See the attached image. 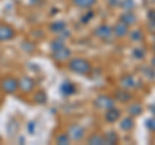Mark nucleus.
Wrapping results in <instances>:
<instances>
[{"mask_svg":"<svg viewBox=\"0 0 155 145\" xmlns=\"http://www.w3.org/2000/svg\"><path fill=\"white\" fill-rule=\"evenodd\" d=\"M94 16V13H93V11H92V9H88V13L87 14H84L83 17H81V22L83 23H88L89 21H91V18Z\"/></svg>","mask_w":155,"mask_h":145,"instance_id":"c85d7f7f","label":"nucleus"},{"mask_svg":"<svg viewBox=\"0 0 155 145\" xmlns=\"http://www.w3.org/2000/svg\"><path fill=\"white\" fill-rule=\"evenodd\" d=\"M120 114H122V112H120L119 109H116L115 106H113V108H110V109L106 110V113H105V120L107 123H115L116 120H119Z\"/></svg>","mask_w":155,"mask_h":145,"instance_id":"1a4fd4ad","label":"nucleus"},{"mask_svg":"<svg viewBox=\"0 0 155 145\" xmlns=\"http://www.w3.org/2000/svg\"><path fill=\"white\" fill-rule=\"evenodd\" d=\"M60 91L64 96H72L76 93V86L70 80H65L64 83L61 84Z\"/></svg>","mask_w":155,"mask_h":145,"instance_id":"9d476101","label":"nucleus"},{"mask_svg":"<svg viewBox=\"0 0 155 145\" xmlns=\"http://www.w3.org/2000/svg\"><path fill=\"white\" fill-rule=\"evenodd\" d=\"M69 69L71 71L76 72V74L87 75L91 72L92 66L85 59H79V57H78V59H72L69 61Z\"/></svg>","mask_w":155,"mask_h":145,"instance_id":"f257e3e1","label":"nucleus"},{"mask_svg":"<svg viewBox=\"0 0 155 145\" xmlns=\"http://www.w3.org/2000/svg\"><path fill=\"white\" fill-rule=\"evenodd\" d=\"M147 18H149V22L153 26H155V9H151V11L147 12Z\"/></svg>","mask_w":155,"mask_h":145,"instance_id":"c756f323","label":"nucleus"},{"mask_svg":"<svg viewBox=\"0 0 155 145\" xmlns=\"http://www.w3.org/2000/svg\"><path fill=\"white\" fill-rule=\"evenodd\" d=\"M119 5L123 9H125V11H130V9L134 7V2L133 0H122V2L119 3Z\"/></svg>","mask_w":155,"mask_h":145,"instance_id":"393cba45","label":"nucleus"},{"mask_svg":"<svg viewBox=\"0 0 155 145\" xmlns=\"http://www.w3.org/2000/svg\"><path fill=\"white\" fill-rule=\"evenodd\" d=\"M128 113H129V115L130 117H137V115H141L142 114V106L140 105V104H130L129 106H128Z\"/></svg>","mask_w":155,"mask_h":145,"instance_id":"6ab92c4d","label":"nucleus"},{"mask_svg":"<svg viewBox=\"0 0 155 145\" xmlns=\"http://www.w3.org/2000/svg\"><path fill=\"white\" fill-rule=\"evenodd\" d=\"M129 38L132 42H141L143 39V34L141 30H132L129 32Z\"/></svg>","mask_w":155,"mask_h":145,"instance_id":"4be33fe9","label":"nucleus"},{"mask_svg":"<svg viewBox=\"0 0 155 145\" xmlns=\"http://www.w3.org/2000/svg\"><path fill=\"white\" fill-rule=\"evenodd\" d=\"M51 31L52 32H57V34H61V35H70V32L67 31V26L64 21H56L51 25Z\"/></svg>","mask_w":155,"mask_h":145,"instance_id":"9b49d317","label":"nucleus"},{"mask_svg":"<svg viewBox=\"0 0 155 145\" xmlns=\"http://www.w3.org/2000/svg\"><path fill=\"white\" fill-rule=\"evenodd\" d=\"M146 127L150 130V131L155 132V115H154L153 118L146 119Z\"/></svg>","mask_w":155,"mask_h":145,"instance_id":"cd10ccee","label":"nucleus"},{"mask_svg":"<svg viewBox=\"0 0 155 145\" xmlns=\"http://www.w3.org/2000/svg\"><path fill=\"white\" fill-rule=\"evenodd\" d=\"M35 122H30L28 123V126H27V130H28V132H30L31 135H34V127H35Z\"/></svg>","mask_w":155,"mask_h":145,"instance_id":"7c9ffc66","label":"nucleus"},{"mask_svg":"<svg viewBox=\"0 0 155 145\" xmlns=\"http://www.w3.org/2000/svg\"><path fill=\"white\" fill-rule=\"evenodd\" d=\"M153 49H154V52H155V44H154V48H153Z\"/></svg>","mask_w":155,"mask_h":145,"instance_id":"72a5a7b5","label":"nucleus"},{"mask_svg":"<svg viewBox=\"0 0 155 145\" xmlns=\"http://www.w3.org/2000/svg\"><path fill=\"white\" fill-rule=\"evenodd\" d=\"M52 56H53V60H56L57 62H66L67 60H70L71 51H70V48H67L65 46L64 48H61V49L54 51Z\"/></svg>","mask_w":155,"mask_h":145,"instance_id":"0eeeda50","label":"nucleus"},{"mask_svg":"<svg viewBox=\"0 0 155 145\" xmlns=\"http://www.w3.org/2000/svg\"><path fill=\"white\" fill-rule=\"evenodd\" d=\"M132 55H133V57H136V59L142 60L145 57V55H146V52H145L143 48H134L133 52H132Z\"/></svg>","mask_w":155,"mask_h":145,"instance_id":"a878e982","label":"nucleus"},{"mask_svg":"<svg viewBox=\"0 0 155 145\" xmlns=\"http://www.w3.org/2000/svg\"><path fill=\"white\" fill-rule=\"evenodd\" d=\"M128 29H129L128 25H125L124 22L119 21V22L113 27V32L115 34V36H118V38H124L125 35H128V32H129Z\"/></svg>","mask_w":155,"mask_h":145,"instance_id":"f8f14e48","label":"nucleus"},{"mask_svg":"<svg viewBox=\"0 0 155 145\" xmlns=\"http://www.w3.org/2000/svg\"><path fill=\"white\" fill-rule=\"evenodd\" d=\"M142 74H145L149 79H155V71L153 69H150L149 66L142 67Z\"/></svg>","mask_w":155,"mask_h":145,"instance_id":"bb28decb","label":"nucleus"},{"mask_svg":"<svg viewBox=\"0 0 155 145\" xmlns=\"http://www.w3.org/2000/svg\"><path fill=\"white\" fill-rule=\"evenodd\" d=\"M14 36H16V31H14V29L12 26L4 25V23L0 25V42L12 40Z\"/></svg>","mask_w":155,"mask_h":145,"instance_id":"423d86ee","label":"nucleus"},{"mask_svg":"<svg viewBox=\"0 0 155 145\" xmlns=\"http://www.w3.org/2000/svg\"><path fill=\"white\" fill-rule=\"evenodd\" d=\"M119 141V136L115 131H109L104 135V145L109 144V145H114Z\"/></svg>","mask_w":155,"mask_h":145,"instance_id":"dca6fc26","label":"nucleus"},{"mask_svg":"<svg viewBox=\"0 0 155 145\" xmlns=\"http://www.w3.org/2000/svg\"><path fill=\"white\" fill-rule=\"evenodd\" d=\"M119 20L122 22H124L125 25L132 26V25H134V23L137 22V17H136V14L132 11H125L122 16L119 17Z\"/></svg>","mask_w":155,"mask_h":145,"instance_id":"4468645a","label":"nucleus"},{"mask_svg":"<svg viewBox=\"0 0 155 145\" xmlns=\"http://www.w3.org/2000/svg\"><path fill=\"white\" fill-rule=\"evenodd\" d=\"M34 100H35V103H38V104H44L47 101V95L43 92V91H38L35 96H34Z\"/></svg>","mask_w":155,"mask_h":145,"instance_id":"b1692460","label":"nucleus"},{"mask_svg":"<svg viewBox=\"0 0 155 145\" xmlns=\"http://www.w3.org/2000/svg\"><path fill=\"white\" fill-rule=\"evenodd\" d=\"M67 135H69L70 140H72V141H81L85 136V130H84L83 126L75 123V124H71L69 127Z\"/></svg>","mask_w":155,"mask_h":145,"instance_id":"7ed1b4c3","label":"nucleus"},{"mask_svg":"<svg viewBox=\"0 0 155 145\" xmlns=\"http://www.w3.org/2000/svg\"><path fill=\"white\" fill-rule=\"evenodd\" d=\"M56 143L60 144V145H67V144L70 143L69 135H67V133H61V135H58V136L56 137Z\"/></svg>","mask_w":155,"mask_h":145,"instance_id":"5701e85b","label":"nucleus"},{"mask_svg":"<svg viewBox=\"0 0 155 145\" xmlns=\"http://www.w3.org/2000/svg\"><path fill=\"white\" fill-rule=\"evenodd\" d=\"M65 47V39L64 38H57V39L54 40H52L51 43V49L52 52H54V51H58V49H61V48H64Z\"/></svg>","mask_w":155,"mask_h":145,"instance_id":"412c9836","label":"nucleus"},{"mask_svg":"<svg viewBox=\"0 0 155 145\" xmlns=\"http://www.w3.org/2000/svg\"><path fill=\"white\" fill-rule=\"evenodd\" d=\"M151 65H153V66L155 67V56L153 57V60H151Z\"/></svg>","mask_w":155,"mask_h":145,"instance_id":"473e14b6","label":"nucleus"},{"mask_svg":"<svg viewBox=\"0 0 155 145\" xmlns=\"http://www.w3.org/2000/svg\"><path fill=\"white\" fill-rule=\"evenodd\" d=\"M88 144L91 145H104V136L98 133H93L88 137Z\"/></svg>","mask_w":155,"mask_h":145,"instance_id":"aec40b11","label":"nucleus"},{"mask_svg":"<svg viewBox=\"0 0 155 145\" xmlns=\"http://www.w3.org/2000/svg\"><path fill=\"white\" fill-rule=\"evenodd\" d=\"M0 88L5 93H14L17 89H19L18 79L13 78V76H7V78L2 79V82H0Z\"/></svg>","mask_w":155,"mask_h":145,"instance_id":"f03ea898","label":"nucleus"},{"mask_svg":"<svg viewBox=\"0 0 155 145\" xmlns=\"http://www.w3.org/2000/svg\"><path fill=\"white\" fill-rule=\"evenodd\" d=\"M119 126H120V130H123V131H130L134 127V120L132 117H125L122 119Z\"/></svg>","mask_w":155,"mask_h":145,"instance_id":"f3484780","label":"nucleus"},{"mask_svg":"<svg viewBox=\"0 0 155 145\" xmlns=\"http://www.w3.org/2000/svg\"><path fill=\"white\" fill-rule=\"evenodd\" d=\"M149 110H150V112H151V113L155 115V103H154V104H151V105L149 106Z\"/></svg>","mask_w":155,"mask_h":145,"instance_id":"2f4dec72","label":"nucleus"},{"mask_svg":"<svg viewBox=\"0 0 155 145\" xmlns=\"http://www.w3.org/2000/svg\"><path fill=\"white\" fill-rule=\"evenodd\" d=\"M72 4L79 8H87L89 9L94 5V4L97 3V0H71Z\"/></svg>","mask_w":155,"mask_h":145,"instance_id":"a211bd4d","label":"nucleus"},{"mask_svg":"<svg viewBox=\"0 0 155 145\" xmlns=\"http://www.w3.org/2000/svg\"><path fill=\"white\" fill-rule=\"evenodd\" d=\"M94 106L98 109H104V110H107L110 108L115 106V100L110 96H106V95H100L98 97H96L94 100Z\"/></svg>","mask_w":155,"mask_h":145,"instance_id":"20e7f679","label":"nucleus"},{"mask_svg":"<svg viewBox=\"0 0 155 145\" xmlns=\"http://www.w3.org/2000/svg\"><path fill=\"white\" fill-rule=\"evenodd\" d=\"M130 99H132V95H130L125 88H123V89H116L115 93H114V100L119 101V103L125 104V103H128Z\"/></svg>","mask_w":155,"mask_h":145,"instance_id":"ddd939ff","label":"nucleus"},{"mask_svg":"<svg viewBox=\"0 0 155 145\" xmlns=\"http://www.w3.org/2000/svg\"><path fill=\"white\" fill-rule=\"evenodd\" d=\"M119 86L122 87V88H125V89H129V88H133L136 87V80L132 75H123L122 78L119 79Z\"/></svg>","mask_w":155,"mask_h":145,"instance_id":"2eb2a0df","label":"nucleus"},{"mask_svg":"<svg viewBox=\"0 0 155 145\" xmlns=\"http://www.w3.org/2000/svg\"><path fill=\"white\" fill-rule=\"evenodd\" d=\"M18 84H19V89H21L22 92L28 93L34 89L35 82H34L31 78H28V76H22V78L18 80Z\"/></svg>","mask_w":155,"mask_h":145,"instance_id":"6e6552de","label":"nucleus"},{"mask_svg":"<svg viewBox=\"0 0 155 145\" xmlns=\"http://www.w3.org/2000/svg\"><path fill=\"white\" fill-rule=\"evenodd\" d=\"M94 36L97 38H100V39H102L105 42H107L111 35H113V27H110L109 25H100L98 27H96V30H94Z\"/></svg>","mask_w":155,"mask_h":145,"instance_id":"39448f33","label":"nucleus"}]
</instances>
